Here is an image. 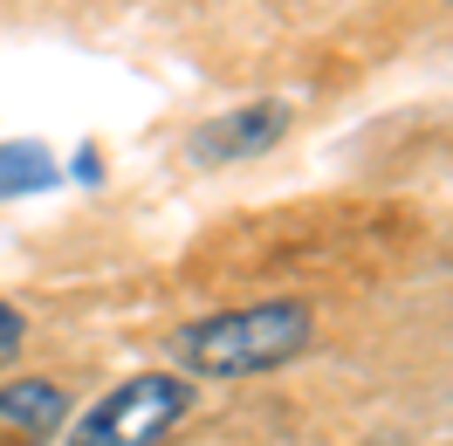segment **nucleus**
Returning <instances> with one entry per match:
<instances>
[{"label": "nucleus", "instance_id": "0eeeda50", "mask_svg": "<svg viewBox=\"0 0 453 446\" xmlns=\"http://www.w3.org/2000/svg\"><path fill=\"white\" fill-rule=\"evenodd\" d=\"M21 336H28V323H21V309L14 303H0V364L21 350Z\"/></svg>", "mask_w": 453, "mask_h": 446}, {"label": "nucleus", "instance_id": "f03ea898", "mask_svg": "<svg viewBox=\"0 0 453 446\" xmlns=\"http://www.w3.org/2000/svg\"><path fill=\"white\" fill-rule=\"evenodd\" d=\"M193 412V378L179 371H138L104 391L83 419H69L62 446H165Z\"/></svg>", "mask_w": 453, "mask_h": 446}, {"label": "nucleus", "instance_id": "6e6552de", "mask_svg": "<svg viewBox=\"0 0 453 446\" xmlns=\"http://www.w3.org/2000/svg\"><path fill=\"white\" fill-rule=\"evenodd\" d=\"M447 7H453V0H447Z\"/></svg>", "mask_w": 453, "mask_h": 446}, {"label": "nucleus", "instance_id": "f257e3e1", "mask_svg": "<svg viewBox=\"0 0 453 446\" xmlns=\"http://www.w3.org/2000/svg\"><path fill=\"white\" fill-rule=\"evenodd\" d=\"M316 316L303 296H275V303H248V309H220V316H199L172 336V364L179 378H261V371H282L310 350Z\"/></svg>", "mask_w": 453, "mask_h": 446}, {"label": "nucleus", "instance_id": "39448f33", "mask_svg": "<svg viewBox=\"0 0 453 446\" xmlns=\"http://www.w3.org/2000/svg\"><path fill=\"white\" fill-rule=\"evenodd\" d=\"M62 186V158L42 138H0V199H35Z\"/></svg>", "mask_w": 453, "mask_h": 446}, {"label": "nucleus", "instance_id": "20e7f679", "mask_svg": "<svg viewBox=\"0 0 453 446\" xmlns=\"http://www.w3.org/2000/svg\"><path fill=\"white\" fill-rule=\"evenodd\" d=\"M69 391L56 378H7L0 385V446H56L69 433Z\"/></svg>", "mask_w": 453, "mask_h": 446}, {"label": "nucleus", "instance_id": "423d86ee", "mask_svg": "<svg viewBox=\"0 0 453 446\" xmlns=\"http://www.w3.org/2000/svg\"><path fill=\"white\" fill-rule=\"evenodd\" d=\"M62 179H76V186H104V144L89 138L69 151V165H62Z\"/></svg>", "mask_w": 453, "mask_h": 446}, {"label": "nucleus", "instance_id": "7ed1b4c3", "mask_svg": "<svg viewBox=\"0 0 453 446\" xmlns=\"http://www.w3.org/2000/svg\"><path fill=\"white\" fill-rule=\"evenodd\" d=\"M288 104L282 96H255V104H234V111L206 117L193 138H186V158L206 172L220 165H241V158H261V151H275V144L288 138Z\"/></svg>", "mask_w": 453, "mask_h": 446}]
</instances>
